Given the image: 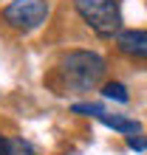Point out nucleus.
I'll use <instances>...</instances> for the list:
<instances>
[{"label":"nucleus","mask_w":147,"mask_h":155,"mask_svg":"<svg viewBox=\"0 0 147 155\" xmlns=\"http://www.w3.org/2000/svg\"><path fill=\"white\" fill-rule=\"evenodd\" d=\"M102 96L105 99H113V102H130V93H127V87L122 85V82H105L102 85Z\"/></svg>","instance_id":"423d86ee"},{"label":"nucleus","mask_w":147,"mask_h":155,"mask_svg":"<svg viewBox=\"0 0 147 155\" xmlns=\"http://www.w3.org/2000/svg\"><path fill=\"white\" fill-rule=\"evenodd\" d=\"M96 118H99V121H102L105 127H110V130H116V133H122V135H139V133H142V124L136 121V118H127V116L99 113Z\"/></svg>","instance_id":"39448f33"},{"label":"nucleus","mask_w":147,"mask_h":155,"mask_svg":"<svg viewBox=\"0 0 147 155\" xmlns=\"http://www.w3.org/2000/svg\"><path fill=\"white\" fill-rule=\"evenodd\" d=\"M74 6H77V14L99 37H116L122 31L119 0H74Z\"/></svg>","instance_id":"f03ea898"},{"label":"nucleus","mask_w":147,"mask_h":155,"mask_svg":"<svg viewBox=\"0 0 147 155\" xmlns=\"http://www.w3.org/2000/svg\"><path fill=\"white\" fill-rule=\"evenodd\" d=\"M3 20L17 31H34L48 20V0H12L3 8Z\"/></svg>","instance_id":"7ed1b4c3"},{"label":"nucleus","mask_w":147,"mask_h":155,"mask_svg":"<svg viewBox=\"0 0 147 155\" xmlns=\"http://www.w3.org/2000/svg\"><path fill=\"white\" fill-rule=\"evenodd\" d=\"M108 62L96 51H68L60 59V76L62 85L74 93H88L105 79Z\"/></svg>","instance_id":"f257e3e1"},{"label":"nucleus","mask_w":147,"mask_h":155,"mask_svg":"<svg viewBox=\"0 0 147 155\" xmlns=\"http://www.w3.org/2000/svg\"><path fill=\"white\" fill-rule=\"evenodd\" d=\"M71 110L79 116H99V113H105V107L102 104H74Z\"/></svg>","instance_id":"6e6552de"},{"label":"nucleus","mask_w":147,"mask_h":155,"mask_svg":"<svg viewBox=\"0 0 147 155\" xmlns=\"http://www.w3.org/2000/svg\"><path fill=\"white\" fill-rule=\"evenodd\" d=\"M116 48L125 57L147 59V28H122L116 34Z\"/></svg>","instance_id":"20e7f679"},{"label":"nucleus","mask_w":147,"mask_h":155,"mask_svg":"<svg viewBox=\"0 0 147 155\" xmlns=\"http://www.w3.org/2000/svg\"><path fill=\"white\" fill-rule=\"evenodd\" d=\"M125 144L136 152H147V138H142V135H125Z\"/></svg>","instance_id":"1a4fd4ad"},{"label":"nucleus","mask_w":147,"mask_h":155,"mask_svg":"<svg viewBox=\"0 0 147 155\" xmlns=\"http://www.w3.org/2000/svg\"><path fill=\"white\" fill-rule=\"evenodd\" d=\"M0 155H9V138L0 135Z\"/></svg>","instance_id":"9d476101"},{"label":"nucleus","mask_w":147,"mask_h":155,"mask_svg":"<svg viewBox=\"0 0 147 155\" xmlns=\"http://www.w3.org/2000/svg\"><path fill=\"white\" fill-rule=\"evenodd\" d=\"M9 155H40V152L26 138H9Z\"/></svg>","instance_id":"0eeeda50"}]
</instances>
